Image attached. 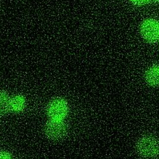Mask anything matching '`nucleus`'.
Returning a JSON list of instances; mask_svg holds the SVG:
<instances>
[{
    "label": "nucleus",
    "mask_w": 159,
    "mask_h": 159,
    "mask_svg": "<svg viewBox=\"0 0 159 159\" xmlns=\"http://www.w3.org/2000/svg\"><path fill=\"white\" fill-rule=\"evenodd\" d=\"M10 109V99L7 94L0 92V115L6 113Z\"/></svg>",
    "instance_id": "7"
},
{
    "label": "nucleus",
    "mask_w": 159,
    "mask_h": 159,
    "mask_svg": "<svg viewBox=\"0 0 159 159\" xmlns=\"http://www.w3.org/2000/svg\"><path fill=\"white\" fill-rule=\"evenodd\" d=\"M132 2H134L135 3H138V4H141L143 3L144 2H146L147 0H132Z\"/></svg>",
    "instance_id": "9"
},
{
    "label": "nucleus",
    "mask_w": 159,
    "mask_h": 159,
    "mask_svg": "<svg viewBox=\"0 0 159 159\" xmlns=\"http://www.w3.org/2000/svg\"><path fill=\"white\" fill-rule=\"evenodd\" d=\"M136 150L143 158H155L159 155V141L152 136H143L137 141Z\"/></svg>",
    "instance_id": "1"
},
{
    "label": "nucleus",
    "mask_w": 159,
    "mask_h": 159,
    "mask_svg": "<svg viewBox=\"0 0 159 159\" xmlns=\"http://www.w3.org/2000/svg\"><path fill=\"white\" fill-rule=\"evenodd\" d=\"M148 82L152 85L159 84V68L154 67L150 68L147 75Z\"/></svg>",
    "instance_id": "6"
},
{
    "label": "nucleus",
    "mask_w": 159,
    "mask_h": 159,
    "mask_svg": "<svg viewBox=\"0 0 159 159\" xmlns=\"http://www.w3.org/2000/svg\"><path fill=\"white\" fill-rule=\"evenodd\" d=\"M47 113L51 120H62L68 113V105L64 100L57 99L48 105Z\"/></svg>",
    "instance_id": "3"
},
{
    "label": "nucleus",
    "mask_w": 159,
    "mask_h": 159,
    "mask_svg": "<svg viewBox=\"0 0 159 159\" xmlns=\"http://www.w3.org/2000/svg\"><path fill=\"white\" fill-rule=\"evenodd\" d=\"M0 159H11V155L5 151L0 152Z\"/></svg>",
    "instance_id": "8"
},
{
    "label": "nucleus",
    "mask_w": 159,
    "mask_h": 159,
    "mask_svg": "<svg viewBox=\"0 0 159 159\" xmlns=\"http://www.w3.org/2000/svg\"><path fill=\"white\" fill-rule=\"evenodd\" d=\"M25 105L24 99L20 96H15L10 100V109L15 113H19L22 111Z\"/></svg>",
    "instance_id": "5"
},
{
    "label": "nucleus",
    "mask_w": 159,
    "mask_h": 159,
    "mask_svg": "<svg viewBox=\"0 0 159 159\" xmlns=\"http://www.w3.org/2000/svg\"><path fill=\"white\" fill-rule=\"evenodd\" d=\"M143 36L149 40H155L159 36V24L153 20H149L142 26Z\"/></svg>",
    "instance_id": "4"
},
{
    "label": "nucleus",
    "mask_w": 159,
    "mask_h": 159,
    "mask_svg": "<svg viewBox=\"0 0 159 159\" xmlns=\"http://www.w3.org/2000/svg\"><path fill=\"white\" fill-rule=\"evenodd\" d=\"M67 125L62 120H50L45 125V132L49 139L59 140L67 133Z\"/></svg>",
    "instance_id": "2"
}]
</instances>
